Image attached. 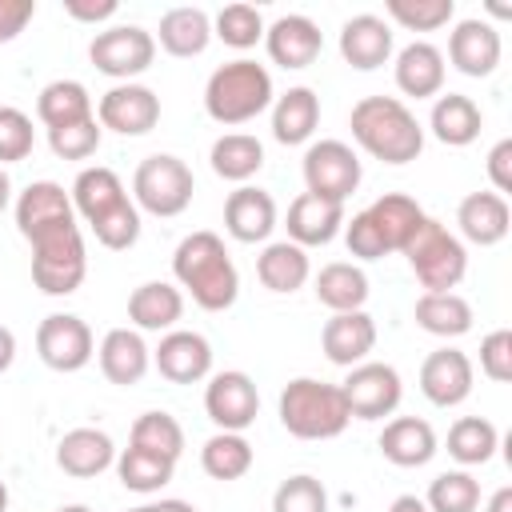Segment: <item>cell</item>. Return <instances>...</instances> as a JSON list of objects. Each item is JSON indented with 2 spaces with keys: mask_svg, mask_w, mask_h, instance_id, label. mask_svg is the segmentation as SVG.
Listing matches in <instances>:
<instances>
[{
  "mask_svg": "<svg viewBox=\"0 0 512 512\" xmlns=\"http://www.w3.org/2000/svg\"><path fill=\"white\" fill-rule=\"evenodd\" d=\"M380 452L396 468H420L436 456V432L420 416H396L380 432Z\"/></svg>",
  "mask_w": 512,
  "mask_h": 512,
  "instance_id": "83f0119b",
  "label": "cell"
},
{
  "mask_svg": "<svg viewBox=\"0 0 512 512\" xmlns=\"http://www.w3.org/2000/svg\"><path fill=\"white\" fill-rule=\"evenodd\" d=\"M340 56L352 68H360V72H372V68L388 64V56H392V28H388V20H380L372 12H360V16L344 20V28H340Z\"/></svg>",
  "mask_w": 512,
  "mask_h": 512,
  "instance_id": "d4e9b609",
  "label": "cell"
},
{
  "mask_svg": "<svg viewBox=\"0 0 512 512\" xmlns=\"http://www.w3.org/2000/svg\"><path fill=\"white\" fill-rule=\"evenodd\" d=\"M56 512H92L88 504H64V508H56Z\"/></svg>",
  "mask_w": 512,
  "mask_h": 512,
  "instance_id": "6125c7cd",
  "label": "cell"
},
{
  "mask_svg": "<svg viewBox=\"0 0 512 512\" xmlns=\"http://www.w3.org/2000/svg\"><path fill=\"white\" fill-rule=\"evenodd\" d=\"M88 60L96 64V72L132 84V76H140L144 68H152L156 60V36L140 24H112L104 32L92 36L88 44Z\"/></svg>",
  "mask_w": 512,
  "mask_h": 512,
  "instance_id": "ba28073f",
  "label": "cell"
},
{
  "mask_svg": "<svg viewBox=\"0 0 512 512\" xmlns=\"http://www.w3.org/2000/svg\"><path fill=\"white\" fill-rule=\"evenodd\" d=\"M96 356H100L104 380L108 384H120V388L140 384L144 372H148V364H152V348L144 344V336L136 328H112V332H104Z\"/></svg>",
  "mask_w": 512,
  "mask_h": 512,
  "instance_id": "44dd1931",
  "label": "cell"
},
{
  "mask_svg": "<svg viewBox=\"0 0 512 512\" xmlns=\"http://www.w3.org/2000/svg\"><path fill=\"white\" fill-rule=\"evenodd\" d=\"M68 196H72V212H80L84 224L104 220L112 208H120V204L128 200L124 180H120L112 168H104V164L84 168V172L72 180V192H68Z\"/></svg>",
  "mask_w": 512,
  "mask_h": 512,
  "instance_id": "f546056e",
  "label": "cell"
},
{
  "mask_svg": "<svg viewBox=\"0 0 512 512\" xmlns=\"http://www.w3.org/2000/svg\"><path fill=\"white\" fill-rule=\"evenodd\" d=\"M128 444L176 464L180 452H184V428H180V420L172 412H144V416H136Z\"/></svg>",
  "mask_w": 512,
  "mask_h": 512,
  "instance_id": "60d3db41",
  "label": "cell"
},
{
  "mask_svg": "<svg viewBox=\"0 0 512 512\" xmlns=\"http://www.w3.org/2000/svg\"><path fill=\"white\" fill-rule=\"evenodd\" d=\"M484 512H512V488H496L484 504Z\"/></svg>",
  "mask_w": 512,
  "mask_h": 512,
  "instance_id": "680465c9",
  "label": "cell"
},
{
  "mask_svg": "<svg viewBox=\"0 0 512 512\" xmlns=\"http://www.w3.org/2000/svg\"><path fill=\"white\" fill-rule=\"evenodd\" d=\"M392 76H396V88L404 96H416V100L440 96V88H444V52L428 40H412L396 52Z\"/></svg>",
  "mask_w": 512,
  "mask_h": 512,
  "instance_id": "7402d4cb",
  "label": "cell"
},
{
  "mask_svg": "<svg viewBox=\"0 0 512 512\" xmlns=\"http://www.w3.org/2000/svg\"><path fill=\"white\" fill-rule=\"evenodd\" d=\"M348 128H352V140L384 164H408L424 152V128L400 96H364V100H356L352 116H348Z\"/></svg>",
  "mask_w": 512,
  "mask_h": 512,
  "instance_id": "7a4b0ae2",
  "label": "cell"
},
{
  "mask_svg": "<svg viewBox=\"0 0 512 512\" xmlns=\"http://www.w3.org/2000/svg\"><path fill=\"white\" fill-rule=\"evenodd\" d=\"M352 412L340 384H324L312 376H296L280 392V424L296 440H332L348 428Z\"/></svg>",
  "mask_w": 512,
  "mask_h": 512,
  "instance_id": "277c9868",
  "label": "cell"
},
{
  "mask_svg": "<svg viewBox=\"0 0 512 512\" xmlns=\"http://www.w3.org/2000/svg\"><path fill=\"white\" fill-rule=\"evenodd\" d=\"M388 512H428V504H424L420 496H412V492H404V496H396V500L388 504Z\"/></svg>",
  "mask_w": 512,
  "mask_h": 512,
  "instance_id": "6f0895ef",
  "label": "cell"
},
{
  "mask_svg": "<svg viewBox=\"0 0 512 512\" xmlns=\"http://www.w3.org/2000/svg\"><path fill=\"white\" fill-rule=\"evenodd\" d=\"M344 244H348V252L356 260H380V256H388V244H384V236H380V228L372 224L368 212H356L352 220H344Z\"/></svg>",
  "mask_w": 512,
  "mask_h": 512,
  "instance_id": "f907efd6",
  "label": "cell"
},
{
  "mask_svg": "<svg viewBox=\"0 0 512 512\" xmlns=\"http://www.w3.org/2000/svg\"><path fill=\"white\" fill-rule=\"evenodd\" d=\"M404 260L424 284V292H452L468 272V248L460 236H452L440 220L424 216L416 236L404 244Z\"/></svg>",
  "mask_w": 512,
  "mask_h": 512,
  "instance_id": "8992f818",
  "label": "cell"
},
{
  "mask_svg": "<svg viewBox=\"0 0 512 512\" xmlns=\"http://www.w3.org/2000/svg\"><path fill=\"white\" fill-rule=\"evenodd\" d=\"M192 192H196L192 168L172 152H156V156L140 160V168L132 176V204L160 220L180 216L192 204Z\"/></svg>",
  "mask_w": 512,
  "mask_h": 512,
  "instance_id": "52a82bcc",
  "label": "cell"
},
{
  "mask_svg": "<svg viewBox=\"0 0 512 512\" xmlns=\"http://www.w3.org/2000/svg\"><path fill=\"white\" fill-rule=\"evenodd\" d=\"M172 276L204 312H224L240 296V272L216 232H188L172 252Z\"/></svg>",
  "mask_w": 512,
  "mask_h": 512,
  "instance_id": "6da1fadb",
  "label": "cell"
},
{
  "mask_svg": "<svg viewBox=\"0 0 512 512\" xmlns=\"http://www.w3.org/2000/svg\"><path fill=\"white\" fill-rule=\"evenodd\" d=\"M32 16H36V4L32 0H0V44L16 40Z\"/></svg>",
  "mask_w": 512,
  "mask_h": 512,
  "instance_id": "db71d44e",
  "label": "cell"
},
{
  "mask_svg": "<svg viewBox=\"0 0 512 512\" xmlns=\"http://www.w3.org/2000/svg\"><path fill=\"white\" fill-rule=\"evenodd\" d=\"M264 48L272 56V64L280 68H308L320 48H324V36L316 28V20L300 16V12H288V16H276L268 28H264Z\"/></svg>",
  "mask_w": 512,
  "mask_h": 512,
  "instance_id": "2e32d148",
  "label": "cell"
},
{
  "mask_svg": "<svg viewBox=\"0 0 512 512\" xmlns=\"http://www.w3.org/2000/svg\"><path fill=\"white\" fill-rule=\"evenodd\" d=\"M112 464H116V444L100 428H72L56 444V468L68 472V476H76V480L100 476Z\"/></svg>",
  "mask_w": 512,
  "mask_h": 512,
  "instance_id": "cb8c5ba5",
  "label": "cell"
},
{
  "mask_svg": "<svg viewBox=\"0 0 512 512\" xmlns=\"http://www.w3.org/2000/svg\"><path fill=\"white\" fill-rule=\"evenodd\" d=\"M388 16L408 32H436L456 16L452 0H388Z\"/></svg>",
  "mask_w": 512,
  "mask_h": 512,
  "instance_id": "f6af8a7d",
  "label": "cell"
},
{
  "mask_svg": "<svg viewBox=\"0 0 512 512\" xmlns=\"http://www.w3.org/2000/svg\"><path fill=\"white\" fill-rule=\"evenodd\" d=\"M316 124H320V96L308 84H296L284 96H276V104H272V136L280 144L312 140Z\"/></svg>",
  "mask_w": 512,
  "mask_h": 512,
  "instance_id": "4dcf8cb0",
  "label": "cell"
},
{
  "mask_svg": "<svg viewBox=\"0 0 512 512\" xmlns=\"http://www.w3.org/2000/svg\"><path fill=\"white\" fill-rule=\"evenodd\" d=\"M300 172H304V188L312 196H320V200H332V204H344L360 188V176H364L360 156L344 140H316V144H308Z\"/></svg>",
  "mask_w": 512,
  "mask_h": 512,
  "instance_id": "9c48e42d",
  "label": "cell"
},
{
  "mask_svg": "<svg viewBox=\"0 0 512 512\" xmlns=\"http://www.w3.org/2000/svg\"><path fill=\"white\" fill-rule=\"evenodd\" d=\"M36 356L52 372H80L96 356L92 328L72 312H52L36 328Z\"/></svg>",
  "mask_w": 512,
  "mask_h": 512,
  "instance_id": "8fae6325",
  "label": "cell"
},
{
  "mask_svg": "<svg viewBox=\"0 0 512 512\" xmlns=\"http://www.w3.org/2000/svg\"><path fill=\"white\" fill-rule=\"evenodd\" d=\"M272 76L264 64L256 60H228L220 64L208 84H204V112L224 124V128H236V124H248L256 120L268 104H272Z\"/></svg>",
  "mask_w": 512,
  "mask_h": 512,
  "instance_id": "3957f363",
  "label": "cell"
},
{
  "mask_svg": "<svg viewBox=\"0 0 512 512\" xmlns=\"http://www.w3.org/2000/svg\"><path fill=\"white\" fill-rule=\"evenodd\" d=\"M420 392L436 408H456L472 396V360L460 348H436L420 364Z\"/></svg>",
  "mask_w": 512,
  "mask_h": 512,
  "instance_id": "9a60e30c",
  "label": "cell"
},
{
  "mask_svg": "<svg viewBox=\"0 0 512 512\" xmlns=\"http://www.w3.org/2000/svg\"><path fill=\"white\" fill-rule=\"evenodd\" d=\"M36 116L52 132V128H64V124L92 120L96 112H92V96H88V88L80 80H52L36 96Z\"/></svg>",
  "mask_w": 512,
  "mask_h": 512,
  "instance_id": "d590c367",
  "label": "cell"
},
{
  "mask_svg": "<svg viewBox=\"0 0 512 512\" xmlns=\"http://www.w3.org/2000/svg\"><path fill=\"white\" fill-rule=\"evenodd\" d=\"M12 360H16V336H12V328L0 324V372H8Z\"/></svg>",
  "mask_w": 512,
  "mask_h": 512,
  "instance_id": "9f6ffc18",
  "label": "cell"
},
{
  "mask_svg": "<svg viewBox=\"0 0 512 512\" xmlns=\"http://www.w3.org/2000/svg\"><path fill=\"white\" fill-rule=\"evenodd\" d=\"M480 372L496 384L512 380V332L508 328H496L480 340Z\"/></svg>",
  "mask_w": 512,
  "mask_h": 512,
  "instance_id": "816d5d0a",
  "label": "cell"
},
{
  "mask_svg": "<svg viewBox=\"0 0 512 512\" xmlns=\"http://www.w3.org/2000/svg\"><path fill=\"white\" fill-rule=\"evenodd\" d=\"M172 472H176V464L172 460H164V456H152V452H144V448H124L120 456H116V476H120V484L128 488V492H160L168 480H172Z\"/></svg>",
  "mask_w": 512,
  "mask_h": 512,
  "instance_id": "b9f144b4",
  "label": "cell"
},
{
  "mask_svg": "<svg viewBox=\"0 0 512 512\" xmlns=\"http://www.w3.org/2000/svg\"><path fill=\"white\" fill-rule=\"evenodd\" d=\"M316 300L332 312H360L368 304V276L360 264L332 260L316 272Z\"/></svg>",
  "mask_w": 512,
  "mask_h": 512,
  "instance_id": "836d02e7",
  "label": "cell"
},
{
  "mask_svg": "<svg viewBox=\"0 0 512 512\" xmlns=\"http://www.w3.org/2000/svg\"><path fill=\"white\" fill-rule=\"evenodd\" d=\"M344 400H348V412L356 420H384L400 408V396H404V384H400V372L392 364H380V360H364L356 368H348L344 384H340Z\"/></svg>",
  "mask_w": 512,
  "mask_h": 512,
  "instance_id": "30bf717a",
  "label": "cell"
},
{
  "mask_svg": "<svg viewBox=\"0 0 512 512\" xmlns=\"http://www.w3.org/2000/svg\"><path fill=\"white\" fill-rule=\"evenodd\" d=\"M184 316V292L168 280H144L128 296V320L140 332H172Z\"/></svg>",
  "mask_w": 512,
  "mask_h": 512,
  "instance_id": "4316f807",
  "label": "cell"
},
{
  "mask_svg": "<svg viewBox=\"0 0 512 512\" xmlns=\"http://www.w3.org/2000/svg\"><path fill=\"white\" fill-rule=\"evenodd\" d=\"M100 120H80V124H64V128H52L48 132V148L60 156V160H88L96 148H100Z\"/></svg>",
  "mask_w": 512,
  "mask_h": 512,
  "instance_id": "c3c4849f",
  "label": "cell"
},
{
  "mask_svg": "<svg viewBox=\"0 0 512 512\" xmlns=\"http://www.w3.org/2000/svg\"><path fill=\"white\" fill-rule=\"evenodd\" d=\"M212 36H220L228 48H252L256 40H264V16L256 4H224L212 20Z\"/></svg>",
  "mask_w": 512,
  "mask_h": 512,
  "instance_id": "ee69618b",
  "label": "cell"
},
{
  "mask_svg": "<svg viewBox=\"0 0 512 512\" xmlns=\"http://www.w3.org/2000/svg\"><path fill=\"white\" fill-rule=\"evenodd\" d=\"M364 212H368L372 224L380 228L388 252H404V244H408V240L416 236V228L424 224V208H420L412 196H404V192H384V196L372 200Z\"/></svg>",
  "mask_w": 512,
  "mask_h": 512,
  "instance_id": "e575fe53",
  "label": "cell"
},
{
  "mask_svg": "<svg viewBox=\"0 0 512 512\" xmlns=\"http://www.w3.org/2000/svg\"><path fill=\"white\" fill-rule=\"evenodd\" d=\"M500 448V432L492 420L484 416H460L452 428H448V456L464 468H476V464H488Z\"/></svg>",
  "mask_w": 512,
  "mask_h": 512,
  "instance_id": "f35d334b",
  "label": "cell"
},
{
  "mask_svg": "<svg viewBox=\"0 0 512 512\" xmlns=\"http://www.w3.org/2000/svg\"><path fill=\"white\" fill-rule=\"evenodd\" d=\"M256 276L268 292H296L312 276V264L300 244L276 240V244H264V252L256 256Z\"/></svg>",
  "mask_w": 512,
  "mask_h": 512,
  "instance_id": "d6a6232c",
  "label": "cell"
},
{
  "mask_svg": "<svg viewBox=\"0 0 512 512\" xmlns=\"http://www.w3.org/2000/svg\"><path fill=\"white\" fill-rule=\"evenodd\" d=\"M500 52H504L500 48V32L488 20H476V16L460 20L452 28V36H448V60H452V68L464 72V76H476V80L496 72Z\"/></svg>",
  "mask_w": 512,
  "mask_h": 512,
  "instance_id": "e0dca14e",
  "label": "cell"
},
{
  "mask_svg": "<svg viewBox=\"0 0 512 512\" xmlns=\"http://www.w3.org/2000/svg\"><path fill=\"white\" fill-rule=\"evenodd\" d=\"M456 224H460V236L468 244H480V248H492L508 236L512 228V212H508V200L496 196V192H468L456 208Z\"/></svg>",
  "mask_w": 512,
  "mask_h": 512,
  "instance_id": "484cf974",
  "label": "cell"
},
{
  "mask_svg": "<svg viewBox=\"0 0 512 512\" xmlns=\"http://www.w3.org/2000/svg\"><path fill=\"white\" fill-rule=\"evenodd\" d=\"M152 512H196L188 500H160V504H152Z\"/></svg>",
  "mask_w": 512,
  "mask_h": 512,
  "instance_id": "91938a15",
  "label": "cell"
},
{
  "mask_svg": "<svg viewBox=\"0 0 512 512\" xmlns=\"http://www.w3.org/2000/svg\"><path fill=\"white\" fill-rule=\"evenodd\" d=\"M488 180H492L496 196L512 192V140H508V136L496 140L492 152H488Z\"/></svg>",
  "mask_w": 512,
  "mask_h": 512,
  "instance_id": "f5cc1de1",
  "label": "cell"
},
{
  "mask_svg": "<svg viewBox=\"0 0 512 512\" xmlns=\"http://www.w3.org/2000/svg\"><path fill=\"white\" fill-rule=\"evenodd\" d=\"M76 212H72V196L64 192V184L56 180H36L20 192L16 200V228L24 240H32L36 232L44 228H56V224H72Z\"/></svg>",
  "mask_w": 512,
  "mask_h": 512,
  "instance_id": "d6986e66",
  "label": "cell"
},
{
  "mask_svg": "<svg viewBox=\"0 0 512 512\" xmlns=\"http://www.w3.org/2000/svg\"><path fill=\"white\" fill-rule=\"evenodd\" d=\"M428 128H432V136H436L440 144L464 148V144H472V140L480 136L484 112H480V104H476L472 96H464V92H444V96H436V104H432Z\"/></svg>",
  "mask_w": 512,
  "mask_h": 512,
  "instance_id": "f1b7e54d",
  "label": "cell"
},
{
  "mask_svg": "<svg viewBox=\"0 0 512 512\" xmlns=\"http://www.w3.org/2000/svg\"><path fill=\"white\" fill-rule=\"evenodd\" d=\"M8 200H12V180H8V172L0 168V212L8 208Z\"/></svg>",
  "mask_w": 512,
  "mask_h": 512,
  "instance_id": "94428289",
  "label": "cell"
},
{
  "mask_svg": "<svg viewBox=\"0 0 512 512\" xmlns=\"http://www.w3.org/2000/svg\"><path fill=\"white\" fill-rule=\"evenodd\" d=\"M344 232V204L320 200L312 192H300L288 204V236L300 248H316V244H332Z\"/></svg>",
  "mask_w": 512,
  "mask_h": 512,
  "instance_id": "603a6c76",
  "label": "cell"
},
{
  "mask_svg": "<svg viewBox=\"0 0 512 512\" xmlns=\"http://www.w3.org/2000/svg\"><path fill=\"white\" fill-rule=\"evenodd\" d=\"M0 512H8V488H4V480H0Z\"/></svg>",
  "mask_w": 512,
  "mask_h": 512,
  "instance_id": "be15d7a7",
  "label": "cell"
},
{
  "mask_svg": "<svg viewBox=\"0 0 512 512\" xmlns=\"http://www.w3.org/2000/svg\"><path fill=\"white\" fill-rule=\"evenodd\" d=\"M428 512H476L480 508V480L472 472H440L432 484H428V496H424Z\"/></svg>",
  "mask_w": 512,
  "mask_h": 512,
  "instance_id": "7bdbcfd3",
  "label": "cell"
},
{
  "mask_svg": "<svg viewBox=\"0 0 512 512\" xmlns=\"http://www.w3.org/2000/svg\"><path fill=\"white\" fill-rule=\"evenodd\" d=\"M320 348H324V356L332 364L356 368L376 348V320L364 308L360 312H332V320L320 332Z\"/></svg>",
  "mask_w": 512,
  "mask_h": 512,
  "instance_id": "ac0fdd59",
  "label": "cell"
},
{
  "mask_svg": "<svg viewBox=\"0 0 512 512\" xmlns=\"http://www.w3.org/2000/svg\"><path fill=\"white\" fill-rule=\"evenodd\" d=\"M204 412L220 432H244L260 412L256 380L248 372H240V368L216 372L208 380V388H204Z\"/></svg>",
  "mask_w": 512,
  "mask_h": 512,
  "instance_id": "7c38bea8",
  "label": "cell"
},
{
  "mask_svg": "<svg viewBox=\"0 0 512 512\" xmlns=\"http://www.w3.org/2000/svg\"><path fill=\"white\" fill-rule=\"evenodd\" d=\"M212 40V20L204 8H192V4H180V8H168L160 16V48L168 56H180V60H192L208 48Z\"/></svg>",
  "mask_w": 512,
  "mask_h": 512,
  "instance_id": "1f68e13d",
  "label": "cell"
},
{
  "mask_svg": "<svg viewBox=\"0 0 512 512\" xmlns=\"http://www.w3.org/2000/svg\"><path fill=\"white\" fill-rule=\"evenodd\" d=\"M152 364L168 384H200L212 372V344L200 332L172 328V332L160 336V344L152 352Z\"/></svg>",
  "mask_w": 512,
  "mask_h": 512,
  "instance_id": "5bb4252c",
  "label": "cell"
},
{
  "mask_svg": "<svg viewBox=\"0 0 512 512\" xmlns=\"http://www.w3.org/2000/svg\"><path fill=\"white\" fill-rule=\"evenodd\" d=\"M224 228L232 240L240 244H260L272 236L276 228V200L264 188L240 184L228 200H224Z\"/></svg>",
  "mask_w": 512,
  "mask_h": 512,
  "instance_id": "ffe728a7",
  "label": "cell"
},
{
  "mask_svg": "<svg viewBox=\"0 0 512 512\" xmlns=\"http://www.w3.org/2000/svg\"><path fill=\"white\" fill-rule=\"evenodd\" d=\"M272 512H328V492L316 476L300 472L288 476L276 492H272Z\"/></svg>",
  "mask_w": 512,
  "mask_h": 512,
  "instance_id": "bcb514c9",
  "label": "cell"
},
{
  "mask_svg": "<svg viewBox=\"0 0 512 512\" xmlns=\"http://www.w3.org/2000/svg\"><path fill=\"white\" fill-rule=\"evenodd\" d=\"M416 324L440 340H456L472 328V304L460 292H424L412 308Z\"/></svg>",
  "mask_w": 512,
  "mask_h": 512,
  "instance_id": "8d00e7d4",
  "label": "cell"
},
{
  "mask_svg": "<svg viewBox=\"0 0 512 512\" xmlns=\"http://www.w3.org/2000/svg\"><path fill=\"white\" fill-rule=\"evenodd\" d=\"M116 0H64V12L80 24H100V20H112L116 16Z\"/></svg>",
  "mask_w": 512,
  "mask_h": 512,
  "instance_id": "11a10c76",
  "label": "cell"
},
{
  "mask_svg": "<svg viewBox=\"0 0 512 512\" xmlns=\"http://www.w3.org/2000/svg\"><path fill=\"white\" fill-rule=\"evenodd\" d=\"M128 512H152V504H140V508H128Z\"/></svg>",
  "mask_w": 512,
  "mask_h": 512,
  "instance_id": "e7e4bbea",
  "label": "cell"
},
{
  "mask_svg": "<svg viewBox=\"0 0 512 512\" xmlns=\"http://www.w3.org/2000/svg\"><path fill=\"white\" fill-rule=\"evenodd\" d=\"M28 244H32V280L44 296H68L84 284L88 252H84V236H80L76 220L44 228Z\"/></svg>",
  "mask_w": 512,
  "mask_h": 512,
  "instance_id": "5b68a950",
  "label": "cell"
},
{
  "mask_svg": "<svg viewBox=\"0 0 512 512\" xmlns=\"http://www.w3.org/2000/svg\"><path fill=\"white\" fill-rule=\"evenodd\" d=\"M88 228H92V236H96L104 248L124 252V248H132V244L140 240V208H136L132 200H124L120 208H112L104 220H96V224H88Z\"/></svg>",
  "mask_w": 512,
  "mask_h": 512,
  "instance_id": "7dc6e473",
  "label": "cell"
},
{
  "mask_svg": "<svg viewBox=\"0 0 512 512\" xmlns=\"http://www.w3.org/2000/svg\"><path fill=\"white\" fill-rule=\"evenodd\" d=\"M100 128H112L120 136H144L160 124V96L144 84H116L96 104Z\"/></svg>",
  "mask_w": 512,
  "mask_h": 512,
  "instance_id": "4fadbf2b",
  "label": "cell"
},
{
  "mask_svg": "<svg viewBox=\"0 0 512 512\" xmlns=\"http://www.w3.org/2000/svg\"><path fill=\"white\" fill-rule=\"evenodd\" d=\"M200 468L212 480H240L252 468V444L244 440V432H216L200 448Z\"/></svg>",
  "mask_w": 512,
  "mask_h": 512,
  "instance_id": "ab89813d",
  "label": "cell"
},
{
  "mask_svg": "<svg viewBox=\"0 0 512 512\" xmlns=\"http://www.w3.org/2000/svg\"><path fill=\"white\" fill-rule=\"evenodd\" d=\"M36 136H32V116L12 108V104H0V164H16L32 152Z\"/></svg>",
  "mask_w": 512,
  "mask_h": 512,
  "instance_id": "681fc988",
  "label": "cell"
},
{
  "mask_svg": "<svg viewBox=\"0 0 512 512\" xmlns=\"http://www.w3.org/2000/svg\"><path fill=\"white\" fill-rule=\"evenodd\" d=\"M208 160H212V172H216L220 180L244 184V180H252V176L264 168V144H260L256 136H248V132H224V136L212 144Z\"/></svg>",
  "mask_w": 512,
  "mask_h": 512,
  "instance_id": "74e56055",
  "label": "cell"
}]
</instances>
